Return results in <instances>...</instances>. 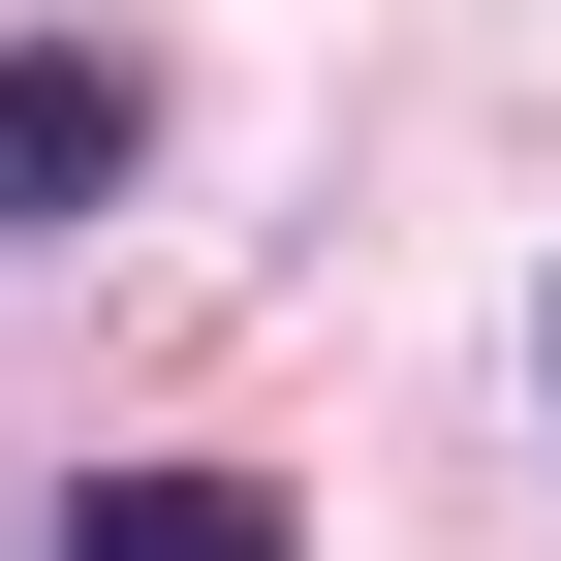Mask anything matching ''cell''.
Segmentation results:
<instances>
[{"label": "cell", "mask_w": 561, "mask_h": 561, "mask_svg": "<svg viewBox=\"0 0 561 561\" xmlns=\"http://www.w3.org/2000/svg\"><path fill=\"white\" fill-rule=\"evenodd\" d=\"M125 125H157V94H125V62H0V219H62V187H125Z\"/></svg>", "instance_id": "obj_1"}, {"label": "cell", "mask_w": 561, "mask_h": 561, "mask_svg": "<svg viewBox=\"0 0 561 561\" xmlns=\"http://www.w3.org/2000/svg\"><path fill=\"white\" fill-rule=\"evenodd\" d=\"M62 561H280V530H250V468H125V500L62 530Z\"/></svg>", "instance_id": "obj_2"}]
</instances>
